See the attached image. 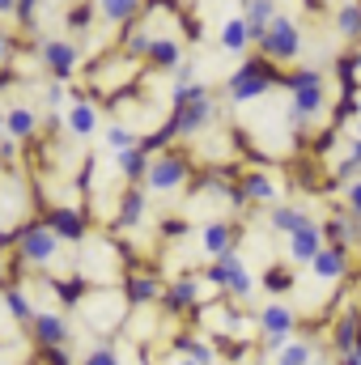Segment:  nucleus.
<instances>
[{
    "label": "nucleus",
    "mask_w": 361,
    "mask_h": 365,
    "mask_svg": "<svg viewBox=\"0 0 361 365\" xmlns=\"http://www.w3.org/2000/svg\"><path fill=\"white\" fill-rule=\"evenodd\" d=\"M306 268H310V276H315V280L336 284V280H345V276H349V251H345V247H336V242H327V247H323V251L306 264Z\"/></svg>",
    "instance_id": "f3484780"
},
{
    "label": "nucleus",
    "mask_w": 361,
    "mask_h": 365,
    "mask_svg": "<svg viewBox=\"0 0 361 365\" xmlns=\"http://www.w3.org/2000/svg\"><path fill=\"white\" fill-rule=\"evenodd\" d=\"M345 208H349L353 217H361V179H353L345 187Z\"/></svg>",
    "instance_id": "ea45409f"
},
{
    "label": "nucleus",
    "mask_w": 361,
    "mask_h": 365,
    "mask_svg": "<svg viewBox=\"0 0 361 365\" xmlns=\"http://www.w3.org/2000/svg\"><path fill=\"white\" fill-rule=\"evenodd\" d=\"M171 77H175V93H183L187 86H195V64H191V60H183Z\"/></svg>",
    "instance_id": "e433bc0d"
},
{
    "label": "nucleus",
    "mask_w": 361,
    "mask_h": 365,
    "mask_svg": "<svg viewBox=\"0 0 361 365\" xmlns=\"http://www.w3.org/2000/svg\"><path fill=\"white\" fill-rule=\"evenodd\" d=\"M208 289H213V284H208L204 272H179L166 284V293H162V310H166V314H191V310L204 306V293H208Z\"/></svg>",
    "instance_id": "1a4fd4ad"
},
{
    "label": "nucleus",
    "mask_w": 361,
    "mask_h": 365,
    "mask_svg": "<svg viewBox=\"0 0 361 365\" xmlns=\"http://www.w3.org/2000/svg\"><path fill=\"white\" fill-rule=\"evenodd\" d=\"M56 255H60V234L47 221H34V225H21L17 230V259L21 264L47 268V264H56Z\"/></svg>",
    "instance_id": "0eeeda50"
},
{
    "label": "nucleus",
    "mask_w": 361,
    "mask_h": 365,
    "mask_svg": "<svg viewBox=\"0 0 361 365\" xmlns=\"http://www.w3.org/2000/svg\"><path fill=\"white\" fill-rule=\"evenodd\" d=\"M323 247H327V234H323L319 221H306L302 230H293V234L285 238V255H289V264H310Z\"/></svg>",
    "instance_id": "ddd939ff"
},
{
    "label": "nucleus",
    "mask_w": 361,
    "mask_h": 365,
    "mask_svg": "<svg viewBox=\"0 0 361 365\" xmlns=\"http://www.w3.org/2000/svg\"><path fill=\"white\" fill-rule=\"evenodd\" d=\"M332 26H336V34H340V38H353V43H361V0H345V4L336 9Z\"/></svg>",
    "instance_id": "c756f323"
},
{
    "label": "nucleus",
    "mask_w": 361,
    "mask_h": 365,
    "mask_svg": "<svg viewBox=\"0 0 361 365\" xmlns=\"http://www.w3.org/2000/svg\"><path fill=\"white\" fill-rule=\"evenodd\" d=\"M175 349H179V357H191V361H200V365H213V361H217L213 344H208V340H195V336H183V340H175Z\"/></svg>",
    "instance_id": "473e14b6"
},
{
    "label": "nucleus",
    "mask_w": 361,
    "mask_h": 365,
    "mask_svg": "<svg viewBox=\"0 0 361 365\" xmlns=\"http://www.w3.org/2000/svg\"><path fill=\"white\" fill-rule=\"evenodd\" d=\"M0 302H4V314H9L17 327H30V323H34V314H39L34 297H30L21 284H9V289H0Z\"/></svg>",
    "instance_id": "4be33fe9"
},
{
    "label": "nucleus",
    "mask_w": 361,
    "mask_h": 365,
    "mask_svg": "<svg viewBox=\"0 0 361 365\" xmlns=\"http://www.w3.org/2000/svg\"><path fill=\"white\" fill-rule=\"evenodd\" d=\"M306 221H315V217H310L302 204H289V200H280V204H272V208H268V225L280 234V238H289V234H293V230H302Z\"/></svg>",
    "instance_id": "5701e85b"
},
{
    "label": "nucleus",
    "mask_w": 361,
    "mask_h": 365,
    "mask_svg": "<svg viewBox=\"0 0 361 365\" xmlns=\"http://www.w3.org/2000/svg\"><path fill=\"white\" fill-rule=\"evenodd\" d=\"M149 162H153V153H149L145 145H136V149H128V153L115 158V170H119V179H128V182H145Z\"/></svg>",
    "instance_id": "393cba45"
},
{
    "label": "nucleus",
    "mask_w": 361,
    "mask_h": 365,
    "mask_svg": "<svg viewBox=\"0 0 361 365\" xmlns=\"http://www.w3.org/2000/svg\"><path fill=\"white\" fill-rule=\"evenodd\" d=\"M340 365H361L357 357H340Z\"/></svg>",
    "instance_id": "09e8293b"
},
{
    "label": "nucleus",
    "mask_w": 361,
    "mask_h": 365,
    "mask_svg": "<svg viewBox=\"0 0 361 365\" xmlns=\"http://www.w3.org/2000/svg\"><path fill=\"white\" fill-rule=\"evenodd\" d=\"M13 51H17V38H13L9 30H0V73L13 64Z\"/></svg>",
    "instance_id": "4c0bfd02"
},
{
    "label": "nucleus",
    "mask_w": 361,
    "mask_h": 365,
    "mask_svg": "<svg viewBox=\"0 0 361 365\" xmlns=\"http://www.w3.org/2000/svg\"><path fill=\"white\" fill-rule=\"evenodd\" d=\"M43 221L60 234V242H86V212H81V208H73V204H56Z\"/></svg>",
    "instance_id": "a211bd4d"
},
{
    "label": "nucleus",
    "mask_w": 361,
    "mask_h": 365,
    "mask_svg": "<svg viewBox=\"0 0 361 365\" xmlns=\"http://www.w3.org/2000/svg\"><path fill=\"white\" fill-rule=\"evenodd\" d=\"M213 365H234V361H221V357H217V361H213Z\"/></svg>",
    "instance_id": "3c124183"
},
{
    "label": "nucleus",
    "mask_w": 361,
    "mask_h": 365,
    "mask_svg": "<svg viewBox=\"0 0 361 365\" xmlns=\"http://www.w3.org/2000/svg\"><path fill=\"white\" fill-rule=\"evenodd\" d=\"M280 86H285V93H289V119H293L298 128H306V123H315V119L327 115L332 93H327V77H323L319 68L302 64V68L285 73Z\"/></svg>",
    "instance_id": "f257e3e1"
},
{
    "label": "nucleus",
    "mask_w": 361,
    "mask_h": 365,
    "mask_svg": "<svg viewBox=\"0 0 361 365\" xmlns=\"http://www.w3.org/2000/svg\"><path fill=\"white\" fill-rule=\"evenodd\" d=\"M264 284H268L272 293H285V289H293V272L276 264V268H268V272H264Z\"/></svg>",
    "instance_id": "f704fd0d"
},
{
    "label": "nucleus",
    "mask_w": 361,
    "mask_h": 365,
    "mask_svg": "<svg viewBox=\"0 0 361 365\" xmlns=\"http://www.w3.org/2000/svg\"><path fill=\"white\" fill-rule=\"evenodd\" d=\"M93 4H98V17L106 26H128L141 13V0H93Z\"/></svg>",
    "instance_id": "c85d7f7f"
},
{
    "label": "nucleus",
    "mask_w": 361,
    "mask_h": 365,
    "mask_svg": "<svg viewBox=\"0 0 361 365\" xmlns=\"http://www.w3.org/2000/svg\"><path fill=\"white\" fill-rule=\"evenodd\" d=\"M93 9H98V4H77V9H73V17H68V26H73V30H81V26H90Z\"/></svg>",
    "instance_id": "a19ab883"
},
{
    "label": "nucleus",
    "mask_w": 361,
    "mask_h": 365,
    "mask_svg": "<svg viewBox=\"0 0 361 365\" xmlns=\"http://www.w3.org/2000/svg\"><path fill=\"white\" fill-rule=\"evenodd\" d=\"M217 47L230 51V56H243V51L251 47V30H247V21H243V17H225V21H221V34H217Z\"/></svg>",
    "instance_id": "a878e982"
},
{
    "label": "nucleus",
    "mask_w": 361,
    "mask_h": 365,
    "mask_svg": "<svg viewBox=\"0 0 361 365\" xmlns=\"http://www.w3.org/2000/svg\"><path fill=\"white\" fill-rule=\"evenodd\" d=\"M280 9H276V0H247V9H243V21H247V30H251V43H260L264 34H268L272 17H276Z\"/></svg>",
    "instance_id": "b1692460"
},
{
    "label": "nucleus",
    "mask_w": 361,
    "mask_h": 365,
    "mask_svg": "<svg viewBox=\"0 0 361 365\" xmlns=\"http://www.w3.org/2000/svg\"><path fill=\"white\" fill-rule=\"evenodd\" d=\"M357 331H361V314H357V310H349V314L332 327V349H336V357H353Z\"/></svg>",
    "instance_id": "cd10ccee"
},
{
    "label": "nucleus",
    "mask_w": 361,
    "mask_h": 365,
    "mask_svg": "<svg viewBox=\"0 0 361 365\" xmlns=\"http://www.w3.org/2000/svg\"><path fill=\"white\" fill-rule=\"evenodd\" d=\"M0 17H17V0H0Z\"/></svg>",
    "instance_id": "37998d69"
},
{
    "label": "nucleus",
    "mask_w": 361,
    "mask_h": 365,
    "mask_svg": "<svg viewBox=\"0 0 361 365\" xmlns=\"http://www.w3.org/2000/svg\"><path fill=\"white\" fill-rule=\"evenodd\" d=\"M175 365H200V361H191V357H175Z\"/></svg>",
    "instance_id": "de8ad7c7"
},
{
    "label": "nucleus",
    "mask_w": 361,
    "mask_h": 365,
    "mask_svg": "<svg viewBox=\"0 0 361 365\" xmlns=\"http://www.w3.org/2000/svg\"><path fill=\"white\" fill-rule=\"evenodd\" d=\"M145 64H153L158 73H175L183 64V43L171 34H153L149 38V51H145Z\"/></svg>",
    "instance_id": "412c9836"
},
{
    "label": "nucleus",
    "mask_w": 361,
    "mask_h": 365,
    "mask_svg": "<svg viewBox=\"0 0 361 365\" xmlns=\"http://www.w3.org/2000/svg\"><path fill=\"white\" fill-rule=\"evenodd\" d=\"M39 365H81V361H73L68 349H43V361Z\"/></svg>",
    "instance_id": "58836bf2"
},
{
    "label": "nucleus",
    "mask_w": 361,
    "mask_h": 365,
    "mask_svg": "<svg viewBox=\"0 0 361 365\" xmlns=\"http://www.w3.org/2000/svg\"><path fill=\"white\" fill-rule=\"evenodd\" d=\"M81 365H123V357H119V349L111 340H102V344H93L90 353L81 357Z\"/></svg>",
    "instance_id": "72a5a7b5"
},
{
    "label": "nucleus",
    "mask_w": 361,
    "mask_h": 365,
    "mask_svg": "<svg viewBox=\"0 0 361 365\" xmlns=\"http://www.w3.org/2000/svg\"><path fill=\"white\" fill-rule=\"evenodd\" d=\"M145 208H149V191L145 182H128L119 191V204H115V225L119 230H136L145 221Z\"/></svg>",
    "instance_id": "dca6fc26"
},
{
    "label": "nucleus",
    "mask_w": 361,
    "mask_h": 365,
    "mask_svg": "<svg viewBox=\"0 0 361 365\" xmlns=\"http://www.w3.org/2000/svg\"><path fill=\"white\" fill-rule=\"evenodd\" d=\"M234 242H238V234H234L230 221H208V225L200 230V251H204L208 264L221 259V255H234Z\"/></svg>",
    "instance_id": "6ab92c4d"
},
{
    "label": "nucleus",
    "mask_w": 361,
    "mask_h": 365,
    "mask_svg": "<svg viewBox=\"0 0 361 365\" xmlns=\"http://www.w3.org/2000/svg\"><path fill=\"white\" fill-rule=\"evenodd\" d=\"M276 81H285V77H276V64L272 60H264V56L260 60H243L230 73V81H225V98L234 106H247V102H260Z\"/></svg>",
    "instance_id": "7ed1b4c3"
},
{
    "label": "nucleus",
    "mask_w": 361,
    "mask_h": 365,
    "mask_svg": "<svg viewBox=\"0 0 361 365\" xmlns=\"http://www.w3.org/2000/svg\"><path fill=\"white\" fill-rule=\"evenodd\" d=\"M234 204H260V208H272V204H280V187L272 175L264 170H247L243 182H238V191H234Z\"/></svg>",
    "instance_id": "2eb2a0df"
},
{
    "label": "nucleus",
    "mask_w": 361,
    "mask_h": 365,
    "mask_svg": "<svg viewBox=\"0 0 361 365\" xmlns=\"http://www.w3.org/2000/svg\"><path fill=\"white\" fill-rule=\"evenodd\" d=\"M175 102V119H171V132L179 136V140H195V136H204L208 128H213V119H217V98L208 86H187L183 93L171 98Z\"/></svg>",
    "instance_id": "f03ea898"
},
{
    "label": "nucleus",
    "mask_w": 361,
    "mask_h": 365,
    "mask_svg": "<svg viewBox=\"0 0 361 365\" xmlns=\"http://www.w3.org/2000/svg\"><path fill=\"white\" fill-rule=\"evenodd\" d=\"M332 175H336V179L345 182V187H349V182H353V179H361V162H353V158H340Z\"/></svg>",
    "instance_id": "c9c22d12"
},
{
    "label": "nucleus",
    "mask_w": 361,
    "mask_h": 365,
    "mask_svg": "<svg viewBox=\"0 0 361 365\" xmlns=\"http://www.w3.org/2000/svg\"><path fill=\"white\" fill-rule=\"evenodd\" d=\"M64 102V81H47V106H60Z\"/></svg>",
    "instance_id": "79ce46f5"
},
{
    "label": "nucleus",
    "mask_w": 361,
    "mask_h": 365,
    "mask_svg": "<svg viewBox=\"0 0 361 365\" xmlns=\"http://www.w3.org/2000/svg\"><path fill=\"white\" fill-rule=\"evenodd\" d=\"M81 64V47L73 38H43V68L51 81H68Z\"/></svg>",
    "instance_id": "9d476101"
},
{
    "label": "nucleus",
    "mask_w": 361,
    "mask_h": 365,
    "mask_svg": "<svg viewBox=\"0 0 361 365\" xmlns=\"http://www.w3.org/2000/svg\"><path fill=\"white\" fill-rule=\"evenodd\" d=\"M255 327H260V344H264V353H280L293 336H298V310L289 306V302H264L260 306V314H255Z\"/></svg>",
    "instance_id": "20e7f679"
},
{
    "label": "nucleus",
    "mask_w": 361,
    "mask_h": 365,
    "mask_svg": "<svg viewBox=\"0 0 361 365\" xmlns=\"http://www.w3.org/2000/svg\"><path fill=\"white\" fill-rule=\"evenodd\" d=\"M357 140H361V123H357Z\"/></svg>",
    "instance_id": "603ef678"
},
{
    "label": "nucleus",
    "mask_w": 361,
    "mask_h": 365,
    "mask_svg": "<svg viewBox=\"0 0 361 365\" xmlns=\"http://www.w3.org/2000/svg\"><path fill=\"white\" fill-rule=\"evenodd\" d=\"M349 64H353V73H357V77H361V43H357V51L349 56Z\"/></svg>",
    "instance_id": "a18cd8bd"
},
{
    "label": "nucleus",
    "mask_w": 361,
    "mask_h": 365,
    "mask_svg": "<svg viewBox=\"0 0 361 365\" xmlns=\"http://www.w3.org/2000/svg\"><path fill=\"white\" fill-rule=\"evenodd\" d=\"M191 182V158L187 153H153L149 162V175H145V191H158V195H171Z\"/></svg>",
    "instance_id": "6e6552de"
},
{
    "label": "nucleus",
    "mask_w": 361,
    "mask_h": 365,
    "mask_svg": "<svg viewBox=\"0 0 361 365\" xmlns=\"http://www.w3.org/2000/svg\"><path fill=\"white\" fill-rule=\"evenodd\" d=\"M323 234H327V242L353 251V247H361V217H353L349 208H340V212H332L323 221Z\"/></svg>",
    "instance_id": "aec40b11"
},
{
    "label": "nucleus",
    "mask_w": 361,
    "mask_h": 365,
    "mask_svg": "<svg viewBox=\"0 0 361 365\" xmlns=\"http://www.w3.org/2000/svg\"><path fill=\"white\" fill-rule=\"evenodd\" d=\"M0 136H4V110H0Z\"/></svg>",
    "instance_id": "8fccbe9b"
},
{
    "label": "nucleus",
    "mask_w": 361,
    "mask_h": 365,
    "mask_svg": "<svg viewBox=\"0 0 361 365\" xmlns=\"http://www.w3.org/2000/svg\"><path fill=\"white\" fill-rule=\"evenodd\" d=\"M349 158H353V162H361V140H357V136L349 140Z\"/></svg>",
    "instance_id": "c03bdc74"
},
{
    "label": "nucleus",
    "mask_w": 361,
    "mask_h": 365,
    "mask_svg": "<svg viewBox=\"0 0 361 365\" xmlns=\"http://www.w3.org/2000/svg\"><path fill=\"white\" fill-rule=\"evenodd\" d=\"M162 293H166V284L153 272H128L123 276V306H132V310H158L162 306Z\"/></svg>",
    "instance_id": "f8f14e48"
},
{
    "label": "nucleus",
    "mask_w": 361,
    "mask_h": 365,
    "mask_svg": "<svg viewBox=\"0 0 361 365\" xmlns=\"http://www.w3.org/2000/svg\"><path fill=\"white\" fill-rule=\"evenodd\" d=\"M102 145H106V153H111V158H119V153L136 149V145H141V136H136L128 123H111V128H102Z\"/></svg>",
    "instance_id": "7c9ffc66"
},
{
    "label": "nucleus",
    "mask_w": 361,
    "mask_h": 365,
    "mask_svg": "<svg viewBox=\"0 0 361 365\" xmlns=\"http://www.w3.org/2000/svg\"><path fill=\"white\" fill-rule=\"evenodd\" d=\"M30 340L39 344V353H43V349H68L73 323H68L60 310H39L34 323H30Z\"/></svg>",
    "instance_id": "9b49d317"
},
{
    "label": "nucleus",
    "mask_w": 361,
    "mask_h": 365,
    "mask_svg": "<svg viewBox=\"0 0 361 365\" xmlns=\"http://www.w3.org/2000/svg\"><path fill=\"white\" fill-rule=\"evenodd\" d=\"M276 365H315V344L302 340V336H293V340L276 353Z\"/></svg>",
    "instance_id": "2f4dec72"
},
{
    "label": "nucleus",
    "mask_w": 361,
    "mask_h": 365,
    "mask_svg": "<svg viewBox=\"0 0 361 365\" xmlns=\"http://www.w3.org/2000/svg\"><path fill=\"white\" fill-rule=\"evenodd\" d=\"M64 132H68L73 140H93V136H102V110L93 106L90 98H77V102L64 110Z\"/></svg>",
    "instance_id": "4468645a"
},
{
    "label": "nucleus",
    "mask_w": 361,
    "mask_h": 365,
    "mask_svg": "<svg viewBox=\"0 0 361 365\" xmlns=\"http://www.w3.org/2000/svg\"><path fill=\"white\" fill-rule=\"evenodd\" d=\"M208 284L221 293V297H230V302H247L251 293H255V276L247 268V259L234 251V255H221V259H213L208 264Z\"/></svg>",
    "instance_id": "39448f33"
},
{
    "label": "nucleus",
    "mask_w": 361,
    "mask_h": 365,
    "mask_svg": "<svg viewBox=\"0 0 361 365\" xmlns=\"http://www.w3.org/2000/svg\"><path fill=\"white\" fill-rule=\"evenodd\" d=\"M34 132H39V115H34L30 106L4 110V136H13V140H34Z\"/></svg>",
    "instance_id": "bb28decb"
},
{
    "label": "nucleus",
    "mask_w": 361,
    "mask_h": 365,
    "mask_svg": "<svg viewBox=\"0 0 361 365\" xmlns=\"http://www.w3.org/2000/svg\"><path fill=\"white\" fill-rule=\"evenodd\" d=\"M255 47H260V56L272 60V64H293V60L302 56V26H298L293 17L276 13L272 26H268V34H264Z\"/></svg>",
    "instance_id": "423d86ee"
},
{
    "label": "nucleus",
    "mask_w": 361,
    "mask_h": 365,
    "mask_svg": "<svg viewBox=\"0 0 361 365\" xmlns=\"http://www.w3.org/2000/svg\"><path fill=\"white\" fill-rule=\"evenodd\" d=\"M353 357L361 361V331H357V344H353Z\"/></svg>",
    "instance_id": "49530a36"
}]
</instances>
